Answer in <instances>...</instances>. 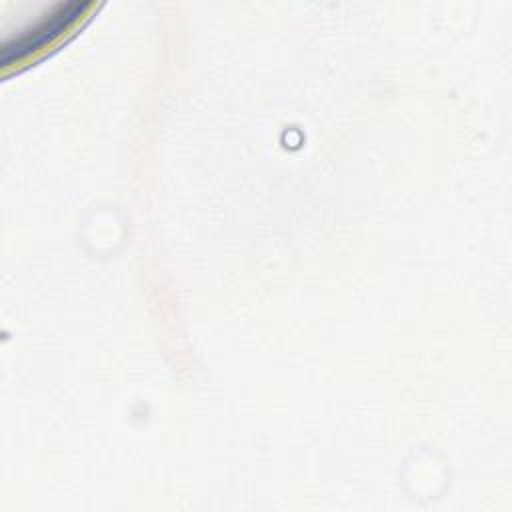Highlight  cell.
I'll return each instance as SVG.
<instances>
[{"mask_svg": "<svg viewBox=\"0 0 512 512\" xmlns=\"http://www.w3.org/2000/svg\"><path fill=\"white\" fill-rule=\"evenodd\" d=\"M86 8V2H66L56 6L48 18H44L42 22H38L32 30H28L26 34H22L20 38H16L14 42L6 44L2 50V62L8 64L16 58L26 56L28 52L40 48L46 40H50L52 36H56L58 32H62L76 16H80V12Z\"/></svg>", "mask_w": 512, "mask_h": 512, "instance_id": "cell-1", "label": "cell"}]
</instances>
